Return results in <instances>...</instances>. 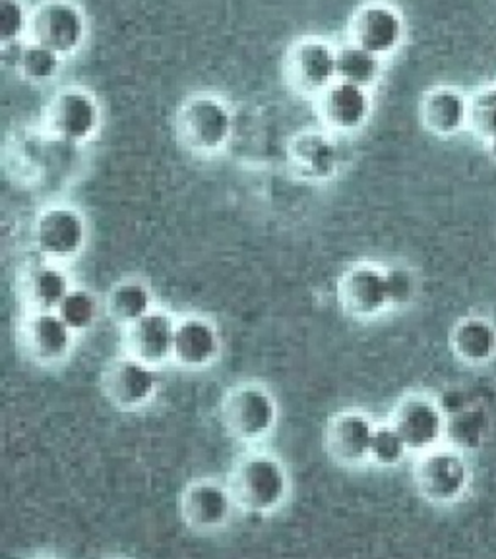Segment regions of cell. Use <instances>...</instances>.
<instances>
[{"label": "cell", "mask_w": 496, "mask_h": 559, "mask_svg": "<svg viewBox=\"0 0 496 559\" xmlns=\"http://www.w3.org/2000/svg\"><path fill=\"white\" fill-rule=\"evenodd\" d=\"M229 490L237 508L252 515H272L290 498L292 483L282 459L268 451H252L235 463Z\"/></svg>", "instance_id": "obj_1"}, {"label": "cell", "mask_w": 496, "mask_h": 559, "mask_svg": "<svg viewBox=\"0 0 496 559\" xmlns=\"http://www.w3.org/2000/svg\"><path fill=\"white\" fill-rule=\"evenodd\" d=\"M233 110L222 95L198 92L180 103L175 130L179 144L198 157L222 153L233 136Z\"/></svg>", "instance_id": "obj_2"}, {"label": "cell", "mask_w": 496, "mask_h": 559, "mask_svg": "<svg viewBox=\"0 0 496 559\" xmlns=\"http://www.w3.org/2000/svg\"><path fill=\"white\" fill-rule=\"evenodd\" d=\"M102 105L82 85H62L47 102L42 117L45 136L64 145H86L102 130Z\"/></svg>", "instance_id": "obj_3"}, {"label": "cell", "mask_w": 496, "mask_h": 559, "mask_svg": "<svg viewBox=\"0 0 496 559\" xmlns=\"http://www.w3.org/2000/svg\"><path fill=\"white\" fill-rule=\"evenodd\" d=\"M280 420V405L262 383L245 382L225 393L222 424L233 440L258 443L274 432Z\"/></svg>", "instance_id": "obj_4"}, {"label": "cell", "mask_w": 496, "mask_h": 559, "mask_svg": "<svg viewBox=\"0 0 496 559\" xmlns=\"http://www.w3.org/2000/svg\"><path fill=\"white\" fill-rule=\"evenodd\" d=\"M285 80L293 94L315 102L338 80V47L317 35L300 37L285 57Z\"/></svg>", "instance_id": "obj_5"}, {"label": "cell", "mask_w": 496, "mask_h": 559, "mask_svg": "<svg viewBox=\"0 0 496 559\" xmlns=\"http://www.w3.org/2000/svg\"><path fill=\"white\" fill-rule=\"evenodd\" d=\"M87 237L86 215L70 204L47 205L35 217L32 229L35 250L55 263L70 262L82 254Z\"/></svg>", "instance_id": "obj_6"}, {"label": "cell", "mask_w": 496, "mask_h": 559, "mask_svg": "<svg viewBox=\"0 0 496 559\" xmlns=\"http://www.w3.org/2000/svg\"><path fill=\"white\" fill-rule=\"evenodd\" d=\"M413 480L421 498L435 506H450L463 498L470 488V466L463 459L462 451L452 445H438L435 450L421 453Z\"/></svg>", "instance_id": "obj_7"}, {"label": "cell", "mask_w": 496, "mask_h": 559, "mask_svg": "<svg viewBox=\"0 0 496 559\" xmlns=\"http://www.w3.org/2000/svg\"><path fill=\"white\" fill-rule=\"evenodd\" d=\"M87 29L86 12L76 0H39L32 14L29 39L70 59L86 45Z\"/></svg>", "instance_id": "obj_8"}, {"label": "cell", "mask_w": 496, "mask_h": 559, "mask_svg": "<svg viewBox=\"0 0 496 559\" xmlns=\"http://www.w3.org/2000/svg\"><path fill=\"white\" fill-rule=\"evenodd\" d=\"M338 300L343 312L359 322L377 320L392 310L385 265L353 263L338 281Z\"/></svg>", "instance_id": "obj_9"}, {"label": "cell", "mask_w": 496, "mask_h": 559, "mask_svg": "<svg viewBox=\"0 0 496 559\" xmlns=\"http://www.w3.org/2000/svg\"><path fill=\"white\" fill-rule=\"evenodd\" d=\"M345 41L388 59L405 41V17L388 0H367L351 14Z\"/></svg>", "instance_id": "obj_10"}, {"label": "cell", "mask_w": 496, "mask_h": 559, "mask_svg": "<svg viewBox=\"0 0 496 559\" xmlns=\"http://www.w3.org/2000/svg\"><path fill=\"white\" fill-rule=\"evenodd\" d=\"M157 391H160L157 368L127 353L103 368V397L122 413H134L140 408H146L154 401Z\"/></svg>", "instance_id": "obj_11"}, {"label": "cell", "mask_w": 496, "mask_h": 559, "mask_svg": "<svg viewBox=\"0 0 496 559\" xmlns=\"http://www.w3.org/2000/svg\"><path fill=\"white\" fill-rule=\"evenodd\" d=\"M287 163L297 178L307 182H328L340 175L343 153L338 134L326 128H307L290 138Z\"/></svg>", "instance_id": "obj_12"}, {"label": "cell", "mask_w": 496, "mask_h": 559, "mask_svg": "<svg viewBox=\"0 0 496 559\" xmlns=\"http://www.w3.org/2000/svg\"><path fill=\"white\" fill-rule=\"evenodd\" d=\"M390 423L415 455L435 450L446 441L448 415L438 401L427 395L403 397L395 405Z\"/></svg>", "instance_id": "obj_13"}, {"label": "cell", "mask_w": 496, "mask_h": 559, "mask_svg": "<svg viewBox=\"0 0 496 559\" xmlns=\"http://www.w3.org/2000/svg\"><path fill=\"white\" fill-rule=\"evenodd\" d=\"M237 508L229 484L214 478H200L190 483L180 493L179 511L182 523L190 531L212 534L229 525Z\"/></svg>", "instance_id": "obj_14"}, {"label": "cell", "mask_w": 496, "mask_h": 559, "mask_svg": "<svg viewBox=\"0 0 496 559\" xmlns=\"http://www.w3.org/2000/svg\"><path fill=\"white\" fill-rule=\"evenodd\" d=\"M373 105L370 90L343 80H335L315 99L320 124L338 136L355 134L367 127Z\"/></svg>", "instance_id": "obj_15"}, {"label": "cell", "mask_w": 496, "mask_h": 559, "mask_svg": "<svg viewBox=\"0 0 496 559\" xmlns=\"http://www.w3.org/2000/svg\"><path fill=\"white\" fill-rule=\"evenodd\" d=\"M76 337L57 310H29L22 323V347L35 365H62L72 355Z\"/></svg>", "instance_id": "obj_16"}, {"label": "cell", "mask_w": 496, "mask_h": 559, "mask_svg": "<svg viewBox=\"0 0 496 559\" xmlns=\"http://www.w3.org/2000/svg\"><path fill=\"white\" fill-rule=\"evenodd\" d=\"M377 423L363 411H342L326 426V453L335 465L355 468L368 463Z\"/></svg>", "instance_id": "obj_17"}, {"label": "cell", "mask_w": 496, "mask_h": 559, "mask_svg": "<svg viewBox=\"0 0 496 559\" xmlns=\"http://www.w3.org/2000/svg\"><path fill=\"white\" fill-rule=\"evenodd\" d=\"M175 330L177 320L169 312L155 306L142 320L125 328L127 355L134 356L155 368L173 362Z\"/></svg>", "instance_id": "obj_18"}, {"label": "cell", "mask_w": 496, "mask_h": 559, "mask_svg": "<svg viewBox=\"0 0 496 559\" xmlns=\"http://www.w3.org/2000/svg\"><path fill=\"white\" fill-rule=\"evenodd\" d=\"M222 355V335L214 322L190 314L177 320L173 362L185 370H204Z\"/></svg>", "instance_id": "obj_19"}, {"label": "cell", "mask_w": 496, "mask_h": 559, "mask_svg": "<svg viewBox=\"0 0 496 559\" xmlns=\"http://www.w3.org/2000/svg\"><path fill=\"white\" fill-rule=\"evenodd\" d=\"M468 103L470 94L460 87L435 85L421 97V124L435 136H456L468 128Z\"/></svg>", "instance_id": "obj_20"}, {"label": "cell", "mask_w": 496, "mask_h": 559, "mask_svg": "<svg viewBox=\"0 0 496 559\" xmlns=\"http://www.w3.org/2000/svg\"><path fill=\"white\" fill-rule=\"evenodd\" d=\"M72 288L69 273L62 263H37L22 280V295L29 310H59Z\"/></svg>", "instance_id": "obj_21"}, {"label": "cell", "mask_w": 496, "mask_h": 559, "mask_svg": "<svg viewBox=\"0 0 496 559\" xmlns=\"http://www.w3.org/2000/svg\"><path fill=\"white\" fill-rule=\"evenodd\" d=\"M453 355L471 366L485 365L496 356V328L480 316L463 318L450 333Z\"/></svg>", "instance_id": "obj_22"}, {"label": "cell", "mask_w": 496, "mask_h": 559, "mask_svg": "<svg viewBox=\"0 0 496 559\" xmlns=\"http://www.w3.org/2000/svg\"><path fill=\"white\" fill-rule=\"evenodd\" d=\"M103 306L113 322L129 328L154 310V293L146 281L129 277L113 285Z\"/></svg>", "instance_id": "obj_23"}, {"label": "cell", "mask_w": 496, "mask_h": 559, "mask_svg": "<svg viewBox=\"0 0 496 559\" xmlns=\"http://www.w3.org/2000/svg\"><path fill=\"white\" fill-rule=\"evenodd\" d=\"M16 57H14V69L22 80L27 84L47 85L55 82L64 69V57L42 43L29 41L22 43L14 47Z\"/></svg>", "instance_id": "obj_24"}, {"label": "cell", "mask_w": 496, "mask_h": 559, "mask_svg": "<svg viewBox=\"0 0 496 559\" xmlns=\"http://www.w3.org/2000/svg\"><path fill=\"white\" fill-rule=\"evenodd\" d=\"M385 60L355 43L338 47V80L373 90L385 74Z\"/></svg>", "instance_id": "obj_25"}, {"label": "cell", "mask_w": 496, "mask_h": 559, "mask_svg": "<svg viewBox=\"0 0 496 559\" xmlns=\"http://www.w3.org/2000/svg\"><path fill=\"white\" fill-rule=\"evenodd\" d=\"M102 310H105V306H102L94 290L86 287H72L57 312L64 322L69 323L70 330L76 335H82L94 330L95 323L99 322Z\"/></svg>", "instance_id": "obj_26"}, {"label": "cell", "mask_w": 496, "mask_h": 559, "mask_svg": "<svg viewBox=\"0 0 496 559\" xmlns=\"http://www.w3.org/2000/svg\"><path fill=\"white\" fill-rule=\"evenodd\" d=\"M468 130L487 142H496V84H485L470 94Z\"/></svg>", "instance_id": "obj_27"}, {"label": "cell", "mask_w": 496, "mask_h": 559, "mask_svg": "<svg viewBox=\"0 0 496 559\" xmlns=\"http://www.w3.org/2000/svg\"><path fill=\"white\" fill-rule=\"evenodd\" d=\"M34 7L26 0H0V43L2 51L29 41Z\"/></svg>", "instance_id": "obj_28"}, {"label": "cell", "mask_w": 496, "mask_h": 559, "mask_svg": "<svg viewBox=\"0 0 496 559\" xmlns=\"http://www.w3.org/2000/svg\"><path fill=\"white\" fill-rule=\"evenodd\" d=\"M483 420L485 418L480 411L468 407L453 411L448 415L446 441L456 450H475L483 438V428H485Z\"/></svg>", "instance_id": "obj_29"}, {"label": "cell", "mask_w": 496, "mask_h": 559, "mask_svg": "<svg viewBox=\"0 0 496 559\" xmlns=\"http://www.w3.org/2000/svg\"><path fill=\"white\" fill-rule=\"evenodd\" d=\"M408 453L410 450H408L405 441L390 420L377 424V430H375L373 443H370L368 463L380 466V468H394L402 463L403 459L408 457Z\"/></svg>", "instance_id": "obj_30"}, {"label": "cell", "mask_w": 496, "mask_h": 559, "mask_svg": "<svg viewBox=\"0 0 496 559\" xmlns=\"http://www.w3.org/2000/svg\"><path fill=\"white\" fill-rule=\"evenodd\" d=\"M386 275H388L392 308L411 302V298L415 295V280H413L410 270L390 265V267H386Z\"/></svg>", "instance_id": "obj_31"}]
</instances>
